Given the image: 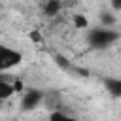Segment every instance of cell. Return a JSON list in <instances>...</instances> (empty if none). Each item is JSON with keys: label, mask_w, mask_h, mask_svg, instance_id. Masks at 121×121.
<instances>
[{"label": "cell", "mask_w": 121, "mask_h": 121, "mask_svg": "<svg viewBox=\"0 0 121 121\" xmlns=\"http://www.w3.org/2000/svg\"><path fill=\"white\" fill-rule=\"evenodd\" d=\"M98 19H100V23L106 26V28H110L112 25H115V17L110 13V11H100V15H98Z\"/></svg>", "instance_id": "8"}, {"label": "cell", "mask_w": 121, "mask_h": 121, "mask_svg": "<svg viewBox=\"0 0 121 121\" xmlns=\"http://www.w3.org/2000/svg\"><path fill=\"white\" fill-rule=\"evenodd\" d=\"M45 93L40 91V89H26V93L23 95L21 98V110L23 112H28V110H34L42 100H43Z\"/></svg>", "instance_id": "3"}, {"label": "cell", "mask_w": 121, "mask_h": 121, "mask_svg": "<svg viewBox=\"0 0 121 121\" xmlns=\"http://www.w3.org/2000/svg\"><path fill=\"white\" fill-rule=\"evenodd\" d=\"M30 36H32V40H40V36H38V32H32Z\"/></svg>", "instance_id": "12"}, {"label": "cell", "mask_w": 121, "mask_h": 121, "mask_svg": "<svg viewBox=\"0 0 121 121\" xmlns=\"http://www.w3.org/2000/svg\"><path fill=\"white\" fill-rule=\"evenodd\" d=\"M21 60H23L21 51L11 49V47L0 43V72H6V70H9V68L21 64Z\"/></svg>", "instance_id": "2"}, {"label": "cell", "mask_w": 121, "mask_h": 121, "mask_svg": "<svg viewBox=\"0 0 121 121\" xmlns=\"http://www.w3.org/2000/svg\"><path fill=\"white\" fill-rule=\"evenodd\" d=\"M112 8L113 9H121V0H112Z\"/></svg>", "instance_id": "11"}, {"label": "cell", "mask_w": 121, "mask_h": 121, "mask_svg": "<svg viewBox=\"0 0 121 121\" xmlns=\"http://www.w3.org/2000/svg\"><path fill=\"white\" fill-rule=\"evenodd\" d=\"M60 8H62L60 0H47L45 6H43V15L45 17H55L60 11Z\"/></svg>", "instance_id": "5"}, {"label": "cell", "mask_w": 121, "mask_h": 121, "mask_svg": "<svg viewBox=\"0 0 121 121\" xmlns=\"http://www.w3.org/2000/svg\"><path fill=\"white\" fill-rule=\"evenodd\" d=\"M104 87H106V91L113 98H121V79H117V78H106L104 79Z\"/></svg>", "instance_id": "4"}, {"label": "cell", "mask_w": 121, "mask_h": 121, "mask_svg": "<svg viewBox=\"0 0 121 121\" xmlns=\"http://www.w3.org/2000/svg\"><path fill=\"white\" fill-rule=\"evenodd\" d=\"M49 121H79V119H76V117H72V115H68L64 112H51Z\"/></svg>", "instance_id": "7"}, {"label": "cell", "mask_w": 121, "mask_h": 121, "mask_svg": "<svg viewBox=\"0 0 121 121\" xmlns=\"http://www.w3.org/2000/svg\"><path fill=\"white\" fill-rule=\"evenodd\" d=\"M89 45L95 47V49H106L110 45H113L117 40H119V32L112 30V28H106V26H100V28H93L89 32Z\"/></svg>", "instance_id": "1"}, {"label": "cell", "mask_w": 121, "mask_h": 121, "mask_svg": "<svg viewBox=\"0 0 121 121\" xmlns=\"http://www.w3.org/2000/svg\"><path fill=\"white\" fill-rule=\"evenodd\" d=\"M55 62H57V66H60V68H64V70H70V68H72L70 60H68L64 55H55Z\"/></svg>", "instance_id": "9"}, {"label": "cell", "mask_w": 121, "mask_h": 121, "mask_svg": "<svg viewBox=\"0 0 121 121\" xmlns=\"http://www.w3.org/2000/svg\"><path fill=\"white\" fill-rule=\"evenodd\" d=\"M13 93H15V87H13L11 83H8V81L0 79V100H6V98H9Z\"/></svg>", "instance_id": "6"}, {"label": "cell", "mask_w": 121, "mask_h": 121, "mask_svg": "<svg viewBox=\"0 0 121 121\" xmlns=\"http://www.w3.org/2000/svg\"><path fill=\"white\" fill-rule=\"evenodd\" d=\"M74 25H76L78 28H85V26H87V19H85L83 15H76V17H74Z\"/></svg>", "instance_id": "10"}]
</instances>
